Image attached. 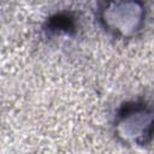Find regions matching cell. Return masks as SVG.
<instances>
[{"mask_svg": "<svg viewBox=\"0 0 154 154\" xmlns=\"http://www.w3.org/2000/svg\"><path fill=\"white\" fill-rule=\"evenodd\" d=\"M114 134L126 144H148L154 137L153 108L140 101L125 102L116 116Z\"/></svg>", "mask_w": 154, "mask_h": 154, "instance_id": "cell-1", "label": "cell"}, {"mask_svg": "<svg viewBox=\"0 0 154 154\" xmlns=\"http://www.w3.org/2000/svg\"><path fill=\"white\" fill-rule=\"evenodd\" d=\"M146 18V8L138 1H108L100 4L99 20L114 36L128 38L136 35Z\"/></svg>", "mask_w": 154, "mask_h": 154, "instance_id": "cell-2", "label": "cell"}, {"mask_svg": "<svg viewBox=\"0 0 154 154\" xmlns=\"http://www.w3.org/2000/svg\"><path fill=\"white\" fill-rule=\"evenodd\" d=\"M46 30L53 34L71 35L76 30L75 17L69 12H59L48 17L46 20Z\"/></svg>", "mask_w": 154, "mask_h": 154, "instance_id": "cell-3", "label": "cell"}]
</instances>
